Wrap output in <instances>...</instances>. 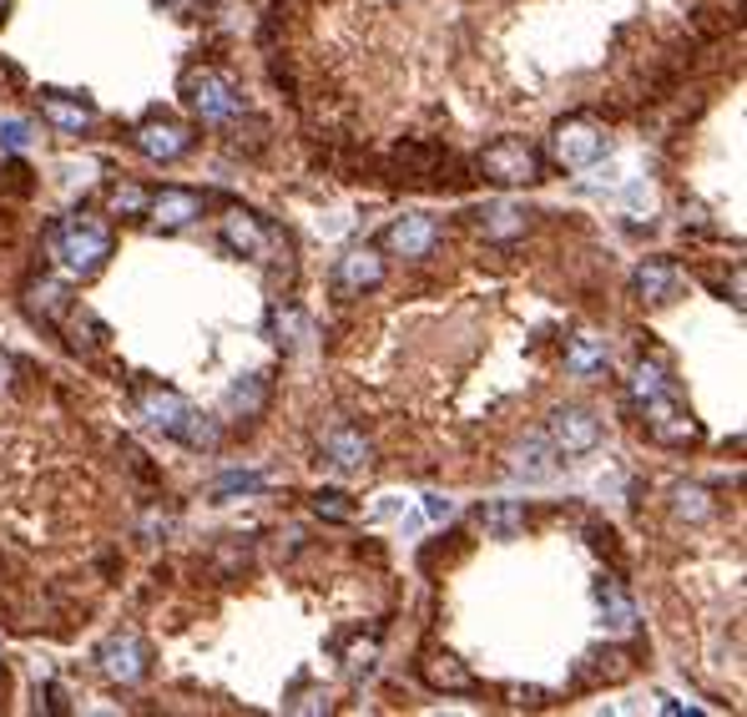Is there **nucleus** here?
<instances>
[{"label": "nucleus", "mask_w": 747, "mask_h": 717, "mask_svg": "<svg viewBox=\"0 0 747 717\" xmlns=\"http://www.w3.org/2000/svg\"><path fill=\"white\" fill-rule=\"evenodd\" d=\"M424 516H430V521H450V500L445 496H424Z\"/></svg>", "instance_id": "obj_33"}, {"label": "nucleus", "mask_w": 747, "mask_h": 717, "mask_svg": "<svg viewBox=\"0 0 747 717\" xmlns=\"http://www.w3.org/2000/svg\"><path fill=\"white\" fill-rule=\"evenodd\" d=\"M142 218H152L157 233H177V228H187V222L202 218V197L187 193V187H162L157 197H147Z\"/></svg>", "instance_id": "obj_11"}, {"label": "nucleus", "mask_w": 747, "mask_h": 717, "mask_svg": "<svg viewBox=\"0 0 747 717\" xmlns=\"http://www.w3.org/2000/svg\"><path fill=\"white\" fill-rule=\"evenodd\" d=\"M40 117L51 122L56 131H86L96 122V106L81 102V96H66V92H40Z\"/></svg>", "instance_id": "obj_16"}, {"label": "nucleus", "mask_w": 747, "mask_h": 717, "mask_svg": "<svg viewBox=\"0 0 747 717\" xmlns=\"http://www.w3.org/2000/svg\"><path fill=\"white\" fill-rule=\"evenodd\" d=\"M606 157V127L596 117H565L551 131V162L565 172H581Z\"/></svg>", "instance_id": "obj_4"}, {"label": "nucleus", "mask_w": 747, "mask_h": 717, "mask_svg": "<svg viewBox=\"0 0 747 717\" xmlns=\"http://www.w3.org/2000/svg\"><path fill=\"white\" fill-rule=\"evenodd\" d=\"M46 248H51L56 268L66 278H92L112 258V228L102 218H92V212H71V218H61L51 228Z\"/></svg>", "instance_id": "obj_1"}, {"label": "nucleus", "mask_w": 747, "mask_h": 717, "mask_svg": "<svg viewBox=\"0 0 747 717\" xmlns=\"http://www.w3.org/2000/svg\"><path fill=\"white\" fill-rule=\"evenodd\" d=\"M596 606H602V626H606V632H617V637L637 632V601H631L617 581H596Z\"/></svg>", "instance_id": "obj_17"}, {"label": "nucleus", "mask_w": 747, "mask_h": 717, "mask_svg": "<svg viewBox=\"0 0 747 717\" xmlns=\"http://www.w3.org/2000/svg\"><path fill=\"white\" fill-rule=\"evenodd\" d=\"M546 440L556 444V455H591V450L602 444V419L591 415V409H581V405H561L551 415Z\"/></svg>", "instance_id": "obj_7"}, {"label": "nucleus", "mask_w": 747, "mask_h": 717, "mask_svg": "<svg viewBox=\"0 0 747 717\" xmlns=\"http://www.w3.org/2000/svg\"><path fill=\"white\" fill-rule=\"evenodd\" d=\"M273 339L283 344V349H299L303 339H308V319H303L293 303H283V309H273Z\"/></svg>", "instance_id": "obj_26"}, {"label": "nucleus", "mask_w": 747, "mask_h": 717, "mask_svg": "<svg viewBox=\"0 0 747 717\" xmlns=\"http://www.w3.org/2000/svg\"><path fill=\"white\" fill-rule=\"evenodd\" d=\"M96 667H102L106 682H117V687H137V682L147 678V667H152V652H147V641L137 637V632H117V637L102 641Z\"/></svg>", "instance_id": "obj_6"}, {"label": "nucleus", "mask_w": 747, "mask_h": 717, "mask_svg": "<svg viewBox=\"0 0 747 717\" xmlns=\"http://www.w3.org/2000/svg\"><path fill=\"white\" fill-rule=\"evenodd\" d=\"M637 405H642V415H646V430H652V440H662V444H687V440H697V419L687 415L682 405H677L672 384H667V390H656V394H646V400H637Z\"/></svg>", "instance_id": "obj_8"}, {"label": "nucleus", "mask_w": 747, "mask_h": 717, "mask_svg": "<svg viewBox=\"0 0 747 717\" xmlns=\"http://www.w3.org/2000/svg\"><path fill=\"white\" fill-rule=\"evenodd\" d=\"M682 293V268L672 258H646L637 268V299L642 303H672Z\"/></svg>", "instance_id": "obj_14"}, {"label": "nucleus", "mask_w": 747, "mask_h": 717, "mask_svg": "<svg viewBox=\"0 0 747 717\" xmlns=\"http://www.w3.org/2000/svg\"><path fill=\"white\" fill-rule=\"evenodd\" d=\"M480 218V233L495 238V243H511V238L525 233V222H530V212L521 208V203H486V208L475 212Z\"/></svg>", "instance_id": "obj_19"}, {"label": "nucleus", "mask_w": 747, "mask_h": 717, "mask_svg": "<svg viewBox=\"0 0 747 717\" xmlns=\"http://www.w3.org/2000/svg\"><path fill=\"white\" fill-rule=\"evenodd\" d=\"M424 682H430V687H440V692H470L475 687L470 667L459 662V657H450V652L424 657Z\"/></svg>", "instance_id": "obj_23"}, {"label": "nucleus", "mask_w": 747, "mask_h": 717, "mask_svg": "<svg viewBox=\"0 0 747 717\" xmlns=\"http://www.w3.org/2000/svg\"><path fill=\"white\" fill-rule=\"evenodd\" d=\"M672 510H677V521H708L717 506H712V490H708V485L687 481V485H677V490H672Z\"/></svg>", "instance_id": "obj_25"}, {"label": "nucleus", "mask_w": 747, "mask_h": 717, "mask_svg": "<svg viewBox=\"0 0 747 717\" xmlns=\"http://www.w3.org/2000/svg\"><path fill=\"white\" fill-rule=\"evenodd\" d=\"M183 96L208 127H227V122L243 117V96H237V86L223 77V71H212V66H192V71H187Z\"/></svg>", "instance_id": "obj_3"}, {"label": "nucleus", "mask_w": 747, "mask_h": 717, "mask_svg": "<svg viewBox=\"0 0 747 717\" xmlns=\"http://www.w3.org/2000/svg\"><path fill=\"white\" fill-rule=\"evenodd\" d=\"M606 365H611L606 339H596V334H576V339H565V369H571L576 379L606 374Z\"/></svg>", "instance_id": "obj_20"}, {"label": "nucleus", "mask_w": 747, "mask_h": 717, "mask_svg": "<svg viewBox=\"0 0 747 717\" xmlns=\"http://www.w3.org/2000/svg\"><path fill=\"white\" fill-rule=\"evenodd\" d=\"M0 147H5V152H26L31 147V131H26V122H0Z\"/></svg>", "instance_id": "obj_31"}, {"label": "nucleus", "mask_w": 747, "mask_h": 717, "mask_svg": "<svg viewBox=\"0 0 747 717\" xmlns=\"http://www.w3.org/2000/svg\"><path fill=\"white\" fill-rule=\"evenodd\" d=\"M26 309L36 313L40 324H61V313L71 309V293H66V284H56V278H40V284L26 288Z\"/></svg>", "instance_id": "obj_22"}, {"label": "nucleus", "mask_w": 747, "mask_h": 717, "mask_svg": "<svg viewBox=\"0 0 747 717\" xmlns=\"http://www.w3.org/2000/svg\"><path fill=\"white\" fill-rule=\"evenodd\" d=\"M334 284H339V293H369V288L384 284V258L380 248H349L339 258V268H334Z\"/></svg>", "instance_id": "obj_12"}, {"label": "nucleus", "mask_w": 747, "mask_h": 717, "mask_svg": "<svg viewBox=\"0 0 747 717\" xmlns=\"http://www.w3.org/2000/svg\"><path fill=\"white\" fill-rule=\"evenodd\" d=\"M434 243H440V228H434L430 212H405V218H394L384 228V248L394 258H424Z\"/></svg>", "instance_id": "obj_10"}, {"label": "nucleus", "mask_w": 747, "mask_h": 717, "mask_svg": "<svg viewBox=\"0 0 747 717\" xmlns=\"http://www.w3.org/2000/svg\"><path fill=\"white\" fill-rule=\"evenodd\" d=\"M262 405H268V379L262 374H248V379H237L233 390H227V409L243 419L262 415Z\"/></svg>", "instance_id": "obj_24"}, {"label": "nucleus", "mask_w": 747, "mask_h": 717, "mask_svg": "<svg viewBox=\"0 0 747 717\" xmlns=\"http://www.w3.org/2000/svg\"><path fill=\"white\" fill-rule=\"evenodd\" d=\"M137 409H142V419L152 430H162L167 440L187 444V450H218V440H223L202 409H192L183 394L157 390V384H137Z\"/></svg>", "instance_id": "obj_2"}, {"label": "nucleus", "mask_w": 747, "mask_h": 717, "mask_svg": "<svg viewBox=\"0 0 747 717\" xmlns=\"http://www.w3.org/2000/svg\"><path fill=\"white\" fill-rule=\"evenodd\" d=\"M131 142L152 162H177V157L192 152V127H183V122H172V117H152L131 131Z\"/></svg>", "instance_id": "obj_9"}, {"label": "nucleus", "mask_w": 747, "mask_h": 717, "mask_svg": "<svg viewBox=\"0 0 747 717\" xmlns=\"http://www.w3.org/2000/svg\"><path fill=\"white\" fill-rule=\"evenodd\" d=\"M480 525H486L495 541H515L525 531V500H486L480 506Z\"/></svg>", "instance_id": "obj_21"}, {"label": "nucleus", "mask_w": 747, "mask_h": 717, "mask_svg": "<svg viewBox=\"0 0 747 717\" xmlns=\"http://www.w3.org/2000/svg\"><path fill=\"white\" fill-rule=\"evenodd\" d=\"M162 5H167L172 15H192L197 11V0H162Z\"/></svg>", "instance_id": "obj_35"}, {"label": "nucleus", "mask_w": 747, "mask_h": 717, "mask_svg": "<svg viewBox=\"0 0 747 717\" xmlns=\"http://www.w3.org/2000/svg\"><path fill=\"white\" fill-rule=\"evenodd\" d=\"M147 187L142 183H117L112 187V212H117V218H142L147 212Z\"/></svg>", "instance_id": "obj_28"}, {"label": "nucleus", "mask_w": 747, "mask_h": 717, "mask_svg": "<svg viewBox=\"0 0 747 717\" xmlns=\"http://www.w3.org/2000/svg\"><path fill=\"white\" fill-rule=\"evenodd\" d=\"M223 243L233 253H243V258H268V253H273V238H268V228H262L253 212H243V208H233L223 218Z\"/></svg>", "instance_id": "obj_13"}, {"label": "nucleus", "mask_w": 747, "mask_h": 717, "mask_svg": "<svg viewBox=\"0 0 747 717\" xmlns=\"http://www.w3.org/2000/svg\"><path fill=\"white\" fill-rule=\"evenodd\" d=\"M511 470L521 475V481H530V485L551 481V475H556V444L546 440V435H525V440L511 450Z\"/></svg>", "instance_id": "obj_15"}, {"label": "nucleus", "mask_w": 747, "mask_h": 717, "mask_svg": "<svg viewBox=\"0 0 747 717\" xmlns=\"http://www.w3.org/2000/svg\"><path fill=\"white\" fill-rule=\"evenodd\" d=\"M394 162H399L409 177H424V172L440 167V147H430V142H405L399 152H394Z\"/></svg>", "instance_id": "obj_27"}, {"label": "nucleus", "mask_w": 747, "mask_h": 717, "mask_svg": "<svg viewBox=\"0 0 747 717\" xmlns=\"http://www.w3.org/2000/svg\"><path fill=\"white\" fill-rule=\"evenodd\" d=\"M314 510L328 516V521H354V500L343 490H314Z\"/></svg>", "instance_id": "obj_29"}, {"label": "nucleus", "mask_w": 747, "mask_h": 717, "mask_svg": "<svg viewBox=\"0 0 747 717\" xmlns=\"http://www.w3.org/2000/svg\"><path fill=\"white\" fill-rule=\"evenodd\" d=\"M324 455H328V465H339V470H364L369 440L359 430H349V425H334V430H324Z\"/></svg>", "instance_id": "obj_18"}, {"label": "nucleus", "mask_w": 747, "mask_h": 717, "mask_svg": "<svg viewBox=\"0 0 747 717\" xmlns=\"http://www.w3.org/2000/svg\"><path fill=\"white\" fill-rule=\"evenodd\" d=\"M262 485H268V481H262V475H227V481H218V485H212L208 496H212V500H227V496H253V490H262Z\"/></svg>", "instance_id": "obj_30"}, {"label": "nucleus", "mask_w": 747, "mask_h": 717, "mask_svg": "<svg viewBox=\"0 0 747 717\" xmlns=\"http://www.w3.org/2000/svg\"><path fill=\"white\" fill-rule=\"evenodd\" d=\"M480 172H486L490 183L500 187H530L540 177V157L530 142H521V137H505V142L486 147L480 152Z\"/></svg>", "instance_id": "obj_5"}, {"label": "nucleus", "mask_w": 747, "mask_h": 717, "mask_svg": "<svg viewBox=\"0 0 747 717\" xmlns=\"http://www.w3.org/2000/svg\"><path fill=\"white\" fill-rule=\"evenodd\" d=\"M5 5H11V0H0V15H5Z\"/></svg>", "instance_id": "obj_36"}, {"label": "nucleus", "mask_w": 747, "mask_h": 717, "mask_svg": "<svg viewBox=\"0 0 747 717\" xmlns=\"http://www.w3.org/2000/svg\"><path fill=\"white\" fill-rule=\"evenodd\" d=\"M11 379H15V365H11V354H0V394H11Z\"/></svg>", "instance_id": "obj_34"}, {"label": "nucleus", "mask_w": 747, "mask_h": 717, "mask_svg": "<svg viewBox=\"0 0 747 717\" xmlns=\"http://www.w3.org/2000/svg\"><path fill=\"white\" fill-rule=\"evenodd\" d=\"M0 177H5V183H0L5 193H15V197H26V193H31V172L21 167V162H11V167L0 172Z\"/></svg>", "instance_id": "obj_32"}]
</instances>
